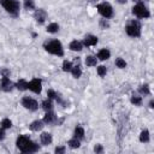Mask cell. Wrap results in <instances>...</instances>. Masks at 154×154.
<instances>
[{"mask_svg": "<svg viewBox=\"0 0 154 154\" xmlns=\"http://www.w3.org/2000/svg\"><path fill=\"white\" fill-rule=\"evenodd\" d=\"M16 146L22 153H35V152L40 150V146L36 144L35 142H32L30 140V137L25 136V135H20L17 137Z\"/></svg>", "mask_w": 154, "mask_h": 154, "instance_id": "cell-1", "label": "cell"}, {"mask_svg": "<svg viewBox=\"0 0 154 154\" xmlns=\"http://www.w3.org/2000/svg\"><path fill=\"white\" fill-rule=\"evenodd\" d=\"M97 42H99L97 36L91 35V34H88V35H85V36H84L83 42H82V43H83V46H85V47H90V46H95Z\"/></svg>", "mask_w": 154, "mask_h": 154, "instance_id": "cell-11", "label": "cell"}, {"mask_svg": "<svg viewBox=\"0 0 154 154\" xmlns=\"http://www.w3.org/2000/svg\"><path fill=\"white\" fill-rule=\"evenodd\" d=\"M84 63H85V65L89 66V67H91V66H96V64H97V59H96L95 57H93V55H88V57L85 58Z\"/></svg>", "mask_w": 154, "mask_h": 154, "instance_id": "cell-20", "label": "cell"}, {"mask_svg": "<svg viewBox=\"0 0 154 154\" xmlns=\"http://www.w3.org/2000/svg\"><path fill=\"white\" fill-rule=\"evenodd\" d=\"M100 28L101 29H108L109 28V23H108V19L103 18V19H100Z\"/></svg>", "mask_w": 154, "mask_h": 154, "instance_id": "cell-32", "label": "cell"}, {"mask_svg": "<svg viewBox=\"0 0 154 154\" xmlns=\"http://www.w3.org/2000/svg\"><path fill=\"white\" fill-rule=\"evenodd\" d=\"M94 152L95 153H103V147L101 144H95L94 146Z\"/></svg>", "mask_w": 154, "mask_h": 154, "instance_id": "cell-34", "label": "cell"}, {"mask_svg": "<svg viewBox=\"0 0 154 154\" xmlns=\"http://www.w3.org/2000/svg\"><path fill=\"white\" fill-rule=\"evenodd\" d=\"M73 137H76V138H78L79 141H82L83 138H84V129L82 128V126H76L75 128V131H73Z\"/></svg>", "mask_w": 154, "mask_h": 154, "instance_id": "cell-17", "label": "cell"}, {"mask_svg": "<svg viewBox=\"0 0 154 154\" xmlns=\"http://www.w3.org/2000/svg\"><path fill=\"white\" fill-rule=\"evenodd\" d=\"M40 141H41V144L42 146H48L53 142V137L49 132H42L40 135Z\"/></svg>", "mask_w": 154, "mask_h": 154, "instance_id": "cell-14", "label": "cell"}, {"mask_svg": "<svg viewBox=\"0 0 154 154\" xmlns=\"http://www.w3.org/2000/svg\"><path fill=\"white\" fill-rule=\"evenodd\" d=\"M132 1H136V2H140L141 0H132Z\"/></svg>", "mask_w": 154, "mask_h": 154, "instance_id": "cell-39", "label": "cell"}, {"mask_svg": "<svg viewBox=\"0 0 154 154\" xmlns=\"http://www.w3.org/2000/svg\"><path fill=\"white\" fill-rule=\"evenodd\" d=\"M70 72L72 73V76H73L75 78H79V77L82 76V70H81V66H79V65L72 66V69H71Z\"/></svg>", "mask_w": 154, "mask_h": 154, "instance_id": "cell-23", "label": "cell"}, {"mask_svg": "<svg viewBox=\"0 0 154 154\" xmlns=\"http://www.w3.org/2000/svg\"><path fill=\"white\" fill-rule=\"evenodd\" d=\"M67 144H69V147H71V148H73V149H76V148H79V147H81V141H79L78 138H76V137H73V138H71V140H69V142H67Z\"/></svg>", "mask_w": 154, "mask_h": 154, "instance_id": "cell-24", "label": "cell"}, {"mask_svg": "<svg viewBox=\"0 0 154 154\" xmlns=\"http://www.w3.org/2000/svg\"><path fill=\"white\" fill-rule=\"evenodd\" d=\"M28 89L35 94H40L42 90V81L40 78H32L30 82H28Z\"/></svg>", "mask_w": 154, "mask_h": 154, "instance_id": "cell-8", "label": "cell"}, {"mask_svg": "<svg viewBox=\"0 0 154 154\" xmlns=\"http://www.w3.org/2000/svg\"><path fill=\"white\" fill-rule=\"evenodd\" d=\"M43 126H45V123H43V120H40V119H36V120L31 122L30 125H29L31 131H41L43 129Z\"/></svg>", "mask_w": 154, "mask_h": 154, "instance_id": "cell-13", "label": "cell"}, {"mask_svg": "<svg viewBox=\"0 0 154 154\" xmlns=\"http://www.w3.org/2000/svg\"><path fill=\"white\" fill-rule=\"evenodd\" d=\"M57 93L53 90V89H48L47 90V97L48 99H51V100H53V99H57Z\"/></svg>", "mask_w": 154, "mask_h": 154, "instance_id": "cell-33", "label": "cell"}, {"mask_svg": "<svg viewBox=\"0 0 154 154\" xmlns=\"http://www.w3.org/2000/svg\"><path fill=\"white\" fill-rule=\"evenodd\" d=\"M23 5H24V8L28 11L35 10V0H23Z\"/></svg>", "mask_w": 154, "mask_h": 154, "instance_id": "cell-25", "label": "cell"}, {"mask_svg": "<svg viewBox=\"0 0 154 154\" xmlns=\"http://www.w3.org/2000/svg\"><path fill=\"white\" fill-rule=\"evenodd\" d=\"M41 106H42V108L47 112V111H52L53 109V103H52V100L51 99H46V100H43L42 101V103H41Z\"/></svg>", "mask_w": 154, "mask_h": 154, "instance_id": "cell-21", "label": "cell"}, {"mask_svg": "<svg viewBox=\"0 0 154 154\" xmlns=\"http://www.w3.org/2000/svg\"><path fill=\"white\" fill-rule=\"evenodd\" d=\"M0 126L2 128V129H10L11 126H12V122L8 119V118H4L2 120H1V123H0Z\"/></svg>", "mask_w": 154, "mask_h": 154, "instance_id": "cell-29", "label": "cell"}, {"mask_svg": "<svg viewBox=\"0 0 154 154\" xmlns=\"http://www.w3.org/2000/svg\"><path fill=\"white\" fill-rule=\"evenodd\" d=\"M46 30L49 34H55L59 30V24L58 23H51V24H48V26L46 28Z\"/></svg>", "mask_w": 154, "mask_h": 154, "instance_id": "cell-22", "label": "cell"}, {"mask_svg": "<svg viewBox=\"0 0 154 154\" xmlns=\"http://www.w3.org/2000/svg\"><path fill=\"white\" fill-rule=\"evenodd\" d=\"M1 6L5 8L6 12H8L11 16L17 17L19 13V1L18 0H0Z\"/></svg>", "mask_w": 154, "mask_h": 154, "instance_id": "cell-3", "label": "cell"}, {"mask_svg": "<svg viewBox=\"0 0 154 154\" xmlns=\"http://www.w3.org/2000/svg\"><path fill=\"white\" fill-rule=\"evenodd\" d=\"M109 57H111V52L107 48H102L97 52V59L101 60V61H105V60L109 59Z\"/></svg>", "mask_w": 154, "mask_h": 154, "instance_id": "cell-15", "label": "cell"}, {"mask_svg": "<svg viewBox=\"0 0 154 154\" xmlns=\"http://www.w3.org/2000/svg\"><path fill=\"white\" fill-rule=\"evenodd\" d=\"M20 103H22V106H23L24 108H26V109H29V111H31V112H35V111H37V108H38L37 101H36L35 99H32V97H29V96H24V97L22 99Z\"/></svg>", "mask_w": 154, "mask_h": 154, "instance_id": "cell-7", "label": "cell"}, {"mask_svg": "<svg viewBox=\"0 0 154 154\" xmlns=\"http://www.w3.org/2000/svg\"><path fill=\"white\" fill-rule=\"evenodd\" d=\"M132 13L137 17V18H141V19H147L150 17V12L149 10L147 8V6L143 4V2H137L134 7H132Z\"/></svg>", "mask_w": 154, "mask_h": 154, "instance_id": "cell-5", "label": "cell"}, {"mask_svg": "<svg viewBox=\"0 0 154 154\" xmlns=\"http://www.w3.org/2000/svg\"><path fill=\"white\" fill-rule=\"evenodd\" d=\"M138 93L142 94V95H149L150 94V90H149V85L148 84H143L138 88Z\"/></svg>", "mask_w": 154, "mask_h": 154, "instance_id": "cell-28", "label": "cell"}, {"mask_svg": "<svg viewBox=\"0 0 154 154\" xmlns=\"http://www.w3.org/2000/svg\"><path fill=\"white\" fill-rule=\"evenodd\" d=\"M90 1H97V0H90Z\"/></svg>", "mask_w": 154, "mask_h": 154, "instance_id": "cell-40", "label": "cell"}, {"mask_svg": "<svg viewBox=\"0 0 154 154\" xmlns=\"http://www.w3.org/2000/svg\"><path fill=\"white\" fill-rule=\"evenodd\" d=\"M117 1H118L119 4H125V2L128 1V0H117Z\"/></svg>", "mask_w": 154, "mask_h": 154, "instance_id": "cell-38", "label": "cell"}, {"mask_svg": "<svg viewBox=\"0 0 154 154\" xmlns=\"http://www.w3.org/2000/svg\"><path fill=\"white\" fill-rule=\"evenodd\" d=\"M43 48L49 54L57 55V57H64V48L59 40H52L43 45Z\"/></svg>", "mask_w": 154, "mask_h": 154, "instance_id": "cell-2", "label": "cell"}, {"mask_svg": "<svg viewBox=\"0 0 154 154\" xmlns=\"http://www.w3.org/2000/svg\"><path fill=\"white\" fill-rule=\"evenodd\" d=\"M148 105H149V107H150V108H153V107H154V100L152 99V100L149 101V103H148Z\"/></svg>", "mask_w": 154, "mask_h": 154, "instance_id": "cell-37", "label": "cell"}, {"mask_svg": "<svg viewBox=\"0 0 154 154\" xmlns=\"http://www.w3.org/2000/svg\"><path fill=\"white\" fill-rule=\"evenodd\" d=\"M96 10H97V12H99L103 18H106V19L112 18L113 14H114V12H113V7H112L111 4H108V2H101V4H97Z\"/></svg>", "mask_w": 154, "mask_h": 154, "instance_id": "cell-6", "label": "cell"}, {"mask_svg": "<svg viewBox=\"0 0 154 154\" xmlns=\"http://www.w3.org/2000/svg\"><path fill=\"white\" fill-rule=\"evenodd\" d=\"M5 135H6V134H5V129H2V128L0 126V141L5 138Z\"/></svg>", "mask_w": 154, "mask_h": 154, "instance_id": "cell-36", "label": "cell"}, {"mask_svg": "<svg viewBox=\"0 0 154 154\" xmlns=\"http://www.w3.org/2000/svg\"><path fill=\"white\" fill-rule=\"evenodd\" d=\"M96 72H97V75H99L100 77H103V76H106V73H107V69H106V66L100 65V66L96 67Z\"/></svg>", "mask_w": 154, "mask_h": 154, "instance_id": "cell-31", "label": "cell"}, {"mask_svg": "<svg viewBox=\"0 0 154 154\" xmlns=\"http://www.w3.org/2000/svg\"><path fill=\"white\" fill-rule=\"evenodd\" d=\"M34 18H35L36 23L41 25V24H43L45 20L47 19V12H46L43 8H37V10H35V12H34Z\"/></svg>", "mask_w": 154, "mask_h": 154, "instance_id": "cell-10", "label": "cell"}, {"mask_svg": "<svg viewBox=\"0 0 154 154\" xmlns=\"http://www.w3.org/2000/svg\"><path fill=\"white\" fill-rule=\"evenodd\" d=\"M42 120L45 124H54V123H57V116L53 111H47L46 114L43 116Z\"/></svg>", "mask_w": 154, "mask_h": 154, "instance_id": "cell-12", "label": "cell"}, {"mask_svg": "<svg viewBox=\"0 0 154 154\" xmlns=\"http://www.w3.org/2000/svg\"><path fill=\"white\" fill-rule=\"evenodd\" d=\"M69 48H70L71 51H73V52H81V51L83 49V43H82L81 41L73 40V41H71V42H70Z\"/></svg>", "mask_w": 154, "mask_h": 154, "instance_id": "cell-16", "label": "cell"}, {"mask_svg": "<svg viewBox=\"0 0 154 154\" xmlns=\"http://www.w3.org/2000/svg\"><path fill=\"white\" fill-rule=\"evenodd\" d=\"M14 87H16L18 90H20V91H24V90L28 89V82H26L24 78H20V79L14 84Z\"/></svg>", "mask_w": 154, "mask_h": 154, "instance_id": "cell-19", "label": "cell"}, {"mask_svg": "<svg viewBox=\"0 0 154 154\" xmlns=\"http://www.w3.org/2000/svg\"><path fill=\"white\" fill-rule=\"evenodd\" d=\"M130 102H131L132 105H135V106H141L143 101H142V97H141V96H131Z\"/></svg>", "mask_w": 154, "mask_h": 154, "instance_id": "cell-30", "label": "cell"}, {"mask_svg": "<svg viewBox=\"0 0 154 154\" xmlns=\"http://www.w3.org/2000/svg\"><path fill=\"white\" fill-rule=\"evenodd\" d=\"M149 140H150V134H149V131H148L147 129L142 130L141 134H140V142H142V143H148Z\"/></svg>", "mask_w": 154, "mask_h": 154, "instance_id": "cell-18", "label": "cell"}, {"mask_svg": "<svg viewBox=\"0 0 154 154\" xmlns=\"http://www.w3.org/2000/svg\"><path fill=\"white\" fill-rule=\"evenodd\" d=\"M72 63L71 61H69V60H64L63 61V65H61V69H63V71L64 72H70L71 71V69H72Z\"/></svg>", "mask_w": 154, "mask_h": 154, "instance_id": "cell-26", "label": "cell"}, {"mask_svg": "<svg viewBox=\"0 0 154 154\" xmlns=\"http://www.w3.org/2000/svg\"><path fill=\"white\" fill-rule=\"evenodd\" d=\"M114 64H116V66L118 69H125L126 67V61L123 58H117L116 61H114Z\"/></svg>", "mask_w": 154, "mask_h": 154, "instance_id": "cell-27", "label": "cell"}, {"mask_svg": "<svg viewBox=\"0 0 154 154\" xmlns=\"http://www.w3.org/2000/svg\"><path fill=\"white\" fill-rule=\"evenodd\" d=\"M125 32L130 37H140L141 36V24L138 20H131L125 26Z\"/></svg>", "mask_w": 154, "mask_h": 154, "instance_id": "cell-4", "label": "cell"}, {"mask_svg": "<svg viewBox=\"0 0 154 154\" xmlns=\"http://www.w3.org/2000/svg\"><path fill=\"white\" fill-rule=\"evenodd\" d=\"M65 147H55V149H54V153L55 154H64L65 153Z\"/></svg>", "mask_w": 154, "mask_h": 154, "instance_id": "cell-35", "label": "cell"}, {"mask_svg": "<svg viewBox=\"0 0 154 154\" xmlns=\"http://www.w3.org/2000/svg\"><path fill=\"white\" fill-rule=\"evenodd\" d=\"M13 87H14V84H13V82L8 78V76H2V77H1L0 89H1L2 91L8 93V91H11V90L13 89Z\"/></svg>", "mask_w": 154, "mask_h": 154, "instance_id": "cell-9", "label": "cell"}]
</instances>
